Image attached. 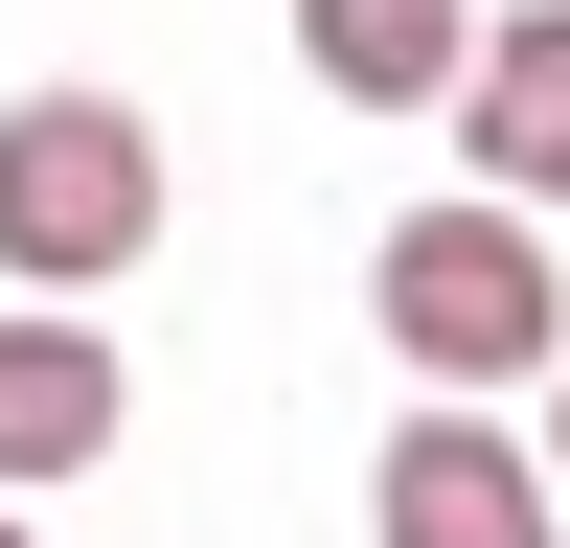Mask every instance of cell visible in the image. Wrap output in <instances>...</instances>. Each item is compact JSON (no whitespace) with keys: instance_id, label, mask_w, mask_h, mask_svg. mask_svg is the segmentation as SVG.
Instances as JSON below:
<instances>
[{"instance_id":"cell-8","label":"cell","mask_w":570,"mask_h":548,"mask_svg":"<svg viewBox=\"0 0 570 548\" xmlns=\"http://www.w3.org/2000/svg\"><path fill=\"white\" fill-rule=\"evenodd\" d=\"M548 457H570V434H548Z\"/></svg>"},{"instance_id":"cell-1","label":"cell","mask_w":570,"mask_h":548,"mask_svg":"<svg viewBox=\"0 0 570 548\" xmlns=\"http://www.w3.org/2000/svg\"><path fill=\"white\" fill-rule=\"evenodd\" d=\"M160 252V137H137V91H0V274H23V320H69L91 274Z\"/></svg>"},{"instance_id":"cell-4","label":"cell","mask_w":570,"mask_h":548,"mask_svg":"<svg viewBox=\"0 0 570 548\" xmlns=\"http://www.w3.org/2000/svg\"><path fill=\"white\" fill-rule=\"evenodd\" d=\"M115 411H137V365L91 343V320H0V502L91 480V457H115Z\"/></svg>"},{"instance_id":"cell-2","label":"cell","mask_w":570,"mask_h":548,"mask_svg":"<svg viewBox=\"0 0 570 548\" xmlns=\"http://www.w3.org/2000/svg\"><path fill=\"white\" fill-rule=\"evenodd\" d=\"M365 320H389V343L434 365V411H480V389H525V365L570 343V297H548V252H525V206H411L389 252H365Z\"/></svg>"},{"instance_id":"cell-5","label":"cell","mask_w":570,"mask_h":548,"mask_svg":"<svg viewBox=\"0 0 570 548\" xmlns=\"http://www.w3.org/2000/svg\"><path fill=\"white\" fill-rule=\"evenodd\" d=\"M480 0H297V69L320 91H365V115H456V91H480Z\"/></svg>"},{"instance_id":"cell-7","label":"cell","mask_w":570,"mask_h":548,"mask_svg":"<svg viewBox=\"0 0 570 548\" xmlns=\"http://www.w3.org/2000/svg\"><path fill=\"white\" fill-rule=\"evenodd\" d=\"M0 548H23V502H0Z\"/></svg>"},{"instance_id":"cell-3","label":"cell","mask_w":570,"mask_h":548,"mask_svg":"<svg viewBox=\"0 0 570 548\" xmlns=\"http://www.w3.org/2000/svg\"><path fill=\"white\" fill-rule=\"evenodd\" d=\"M365 502H389V548H548V457L502 411H411L365 457Z\"/></svg>"},{"instance_id":"cell-6","label":"cell","mask_w":570,"mask_h":548,"mask_svg":"<svg viewBox=\"0 0 570 548\" xmlns=\"http://www.w3.org/2000/svg\"><path fill=\"white\" fill-rule=\"evenodd\" d=\"M456 137H480V206H570V0H502Z\"/></svg>"}]
</instances>
